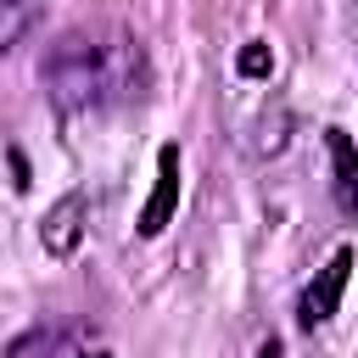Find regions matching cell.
<instances>
[{"mask_svg": "<svg viewBox=\"0 0 358 358\" xmlns=\"http://www.w3.org/2000/svg\"><path fill=\"white\" fill-rule=\"evenodd\" d=\"M45 95L56 112L78 117V112H106L123 106L145 90L151 67H145V45L117 28V22H90V28H67L45 62H39Z\"/></svg>", "mask_w": 358, "mask_h": 358, "instance_id": "1", "label": "cell"}, {"mask_svg": "<svg viewBox=\"0 0 358 358\" xmlns=\"http://www.w3.org/2000/svg\"><path fill=\"white\" fill-rule=\"evenodd\" d=\"M324 145H330V168H336V207L352 218L358 213V145L347 129H324Z\"/></svg>", "mask_w": 358, "mask_h": 358, "instance_id": "5", "label": "cell"}, {"mask_svg": "<svg viewBox=\"0 0 358 358\" xmlns=\"http://www.w3.org/2000/svg\"><path fill=\"white\" fill-rule=\"evenodd\" d=\"M45 11V0H0V56L34 28V17Z\"/></svg>", "mask_w": 358, "mask_h": 358, "instance_id": "6", "label": "cell"}, {"mask_svg": "<svg viewBox=\"0 0 358 358\" xmlns=\"http://www.w3.org/2000/svg\"><path fill=\"white\" fill-rule=\"evenodd\" d=\"M78 358H112V352H101V347H95V352H78Z\"/></svg>", "mask_w": 358, "mask_h": 358, "instance_id": "9", "label": "cell"}, {"mask_svg": "<svg viewBox=\"0 0 358 358\" xmlns=\"http://www.w3.org/2000/svg\"><path fill=\"white\" fill-rule=\"evenodd\" d=\"M84 224H90V196H84V190H67V196L45 213V224H39V246H45L50 257H73L78 241H84Z\"/></svg>", "mask_w": 358, "mask_h": 358, "instance_id": "3", "label": "cell"}, {"mask_svg": "<svg viewBox=\"0 0 358 358\" xmlns=\"http://www.w3.org/2000/svg\"><path fill=\"white\" fill-rule=\"evenodd\" d=\"M173 207H179V145H162L157 151V190L140 207V235H162V224L173 218Z\"/></svg>", "mask_w": 358, "mask_h": 358, "instance_id": "4", "label": "cell"}, {"mask_svg": "<svg viewBox=\"0 0 358 358\" xmlns=\"http://www.w3.org/2000/svg\"><path fill=\"white\" fill-rule=\"evenodd\" d=\"M347 274H352V246H336L330 252V263L302 285V296H296V324L302 330H319V324H330V313L341 308V291H347Z\"/></svg>", "mask_w": 358, "mask_h": 358, "instance_id": "2", "label": "cell"}, {"mask_svg": "<svg viewBox=\"0 0 358 358\" xmlns=\"http://www.w3.org/2000/svg\"><path fill=\"white\" fill-rule=\"evenodd\" d=\"M257 358H280V341H263V347H257Z\"/></svg>", "mask_w": 358, "mask_h": 358, "instance_id": "8", "label": "cell"}, {"mask_svg": "<svg viewBox=\"0 0 358 358\" xmlns=\"http://www.w3.org/2000/svg\"><path fill=\"white\" fill-rule=\"evenodd\" d=\"M235 67H241V78H263V73L274 67V56H268V45H246Z\"/></svg>", "mask_w": 358, "mask_h": 358, "instance_id": "7", "label": "cell"}]
</instances>
